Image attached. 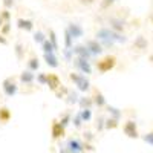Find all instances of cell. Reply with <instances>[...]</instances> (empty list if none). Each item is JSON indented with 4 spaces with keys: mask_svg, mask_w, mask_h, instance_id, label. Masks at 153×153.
<instances>
[{
    "mask_svg": "<svg viewBox=\"0 0 153 153\" xmlns=\"http://www.w3.org/2000/svg\"><path fill=\"white\" fill-rule=\"evenodd\" d=\"M115 65H117V57L115 55H106L104 58H101L100 61H97V69L100 72H109L115 68Z\"/></svg>",
    "mask_w": 153,
    "mask_h": 153,
    "instance_id": "cell-1",
    "label": "cell"
},
{
    "mask_svg": "<svg viewBox=\"0 0 153 153\" xmlns=\"http://www.w3.org/2000/svg\"><path fill=\"white\" fill-rule=\"evenodd\" d=\"M69 78H71L76 86H78V89H80L81 92L89 91V87H91V83H89V80L86 78L84 75H78V74H74V72H72V74L69 75Z\"/></svg>",
    "mask_w": 153,
    "mask_h": 153,
    "instance_id": "cell-2",
    "label": "cell"
},
{
    "mask_svg": "<svg viewBox=\"0 0 153 153\" xmlns=\"http://www.w3.org/2000/svg\"><path fill=\"white\" fill-rule=\"evenodd\" d=\"M3 91H5L6 97H14L17 94V84L12 76H9V78H6L3 81Z\"/></svg>",
    "mask_w": 153,
    "mask_h": 153,
    "instance_id": "cell-3",
    "label": "cell"
},
{
    "mask_svg": "<svg viewBox=\"0 0 153 153\" xmlns=\"http://www.w3.org/2000/svg\"><path fill=\"white\" fill-rule=\"evenodd\" d=\"M84 144H81L76 138H71L69 141H68V150L69 153H81L84 150Z\"/></svg>",
    "mask_w": 153,
    "mask_h": 153,
    "instance_id": "cell-4",
    "label": "cell"
},
{
    "mask_svg": "<svg viewBox=\"0 0 153 153\" xmlns=\"http://www.w3.org/2000/svg\"><path fill=\"white\" fill-rule=\"evenodd\" d=\"M124 133L129 138H138V129H136V123L133 121H126L124 127H123Z\"/></svg>",
    "mask_w": 153,
    "mask_h": 153,
    "instance_id": "cell-5",
    "label": "cell"
},
{
    "mask_svg": "<svg viewBox=\"0 0 153 153\" xmlns=\"http://www.w3.org/2000/svg\"><path fill=\"white\" fill-rule=\"evenodd\" d=\"M74 54L78 57V58H84V60H89L92 57V54H91V51H89L87 48H86V45L83 46V45H78V46H75L74 48Z\"/></svg>",
    "mask_w": 153,
    "mask_h": 153,
    "instance_id": "cell-6",
    "label": "cell"
},
{
    "mask_svg": "<svg viewBox=\"0 0 153 153\" xmlns=\"http://www.w3.org/2000/svg\"><path fill=\"white\" fill-rule=\"evenodd\" d=\"M86 48L91 51L92 55H100L103 52V46L98 43V40H87L86 42Z\"/></svg>",
    "mask_w": 153,
    "mask_h": 153,
    "instance_id": "cell-7",
    "label": "cell"
},
{
    "mask_svg": "<svg viewBox=\"0 0 153 153\" xmlns=\"http://www.w3.org/2000/svg\"><path fill=\"white\" fill-rule=\"evenodd\" d=\"M75 66L78 68L83 74H91L92 72V68L89 65V60H84V58H75Z\"/></svg>",
    "mask_w": 153,
    "mask_h": 153,
    "instance_id": "cell-8",
    "label": "cell"
},
{
    "mask_svg": "<svg viewBox=\"0 0 153 153\" xmlns=\"http://www.w3.org/2000/svg\"><path fill=\"white\" fill-rule=\"evenodd\" d=\"M48 86L52 89L54 92H57V91H58V87L61 86L58 75H55V74H48Z\"/></svg>",
    "mask_w": 153,
    "mask_h": 153,
    "instance_id": "cell-9",
    "label": "cell"
},
{
    "mask_svg": "<svg viewBox=\"0 0 153 153\" xmlns=\"http://www.w3.org/2000/svg\"><path fill=\"white\" fill-rule=\"evenodd\" d=\"M68 31H69V34H71L74 38L83 37V28L80 26V25H76V23H71L69 26H68Z\"/></svg>",
    "mask_w": 153,
    "mask_h": 153,
    "instance_id": "cell-10",
    "label": "cell"
},
{
    "mask_svg": "<svg viewBox=\"0 0 153 153\" xmlns=\"http://www.w3.org/2000/svg\"><path fill=\"white\" fill-rule=\"evenodd\" d=\"M63 135H65V126H63L61 123H58V121H54L52 123V136L57 139Z\"/></svg>",
    "mask_w": 153,
    "mask_h": 153,
    "instance_id": "cell-11",
    "label": "cell"
},
{
    "mask_svg": "<svg viewBox=\"0 0 153 153\" xmlns=\"http://www.w3.org/2000/svg\"><path fill=\"white\" fill-rule=\"evenodd\" d=\"M17 26L20 29H25V31H32L34 29V23L31 20H25V19H19L17 20Z\"/></svg>",
    "mask_w": 153,
    "mask_h": 153,
    "instance_id": "cell-12",
    "label": "cell"
},
{
    "mask_svg": "<svg viewBox=\"0 0 153 153\" xmlns=\"http://www.w3.org/2000/svg\"><path fill=\"white\" fill-rule=\"evenodd\" d=\"M34 78H35V75L32 74V71H25V72H22V75H20V80H22L25 84H31V83L34 81Z\"/></svg>",
    "mask_w": 153,
    "mask_h": 153,
    "instance_id": "cell-13",
    "label": "cell"
},
{
    "mask_svg": "<svg viewBox=\"0 0 153 153\" xmlns=\"http://www.w3.org/2000/svg\"><path fill=\"white\" fill-rule=\"evenodd\" d=\"M94 103H95L98 107H104V106H106V100H104L103 94H101L100 91H95V95H94Z\"/></svg>",
    "mask_w": 153,
    "mask_h": 153,
    "instance_id": "cell-14",
    "label": "cell"
},
{
    "mask_svg": "<svg viewBox=\"0 0 153 153\" xmlns=\"http://www.w3.org/2000/svg\"><path fill=\"white\" fill-rule=\"evenodd\" d=\"M45 60L48 63V66L51 68H58V58L54 54H45Z\"/></svg>",
    "mask_w": 153,
    "mask_h": 153,
    "instance_id": "cell-15",
    "label": "cell"
},
{
    "mask_svg": "<svg viewBox=\"0 0 153 153\" xmlns=\"http://www.w3.org/2000/svg\"><path fill=\"white\" fill-rule=\"evenodd\" d=\"M110 28H112L113 31H117V32H121V31L124 29V22H121V20H118V19H112V20H110Z\"/></svg>",
    "mask_w": 153,
    "mask_h": 153,
    "instance_id": "cell-16",
    "label": "cell"
},
{
    "mask_svg": "<svg viewBox=\"0 0 153 153\" xmlns=\"http://www.w3.org/2000/svg\"><path fill=\"white\" fill-rule=\"evenodd\" d=\"M147 45H149V43H147L146 38L139 35V37L136 38V40H135V43H133V48H136V49H146V48H147Z\"/></svg>",
    "mask_w": 153,
    "mask_h": 153,
    "instance_id": "cell-17",
    "label": "cell"
},
{
    "mask_svg": "<svg viewBox=\"0 0 153 153\" xmlns=\"http://www.w3.org/2000/svg\"><path fill=\"white\" fill-rule=\"evenodd\" d=\"M9 118H11L9 109H8V107H0V121L6 123V121H9Z\"/></svg>",
    "mask_w": 153,
    "mask_h": 153,
    "instance_id": "cell-18",
    "label": "cell"
},
{
    "mask_svg": "<svg viewBox=\"0 0 153 153\" xmlns=\"http://www.w3.org/2000/svg\"><path fill=\"white\" fill-rule=\"evenodd\" d=\"M28 68H29V71H37L38 68H40V63H38V60L35 58V57H31L29 58V61H28Z\"/></svg>",
    "mask_w": 153,
    "mask_h": 153,
    "instance_id": "cell-19",
    "label": "cell"
},
{
    "mask_svg": "<svg viewBox=\"0 0 153 153\" xmlns=\"http://www.w3.org/2000/svg\"><path fill=\"white\" fill-rule=\"evenodd\" d=\"M43 51H45V54H54V51H55V48H54V45L51 43V40H46L43 45Z\"/></svg>",
    "mask_w": 153,
    "mask_h": 153,
    "instance_id": "cell-20",
    "label": "cell"
},
{
    "mask_svg": "<svg viewBox=\"0 0 153 153\" xmlns=\"http://www.w3.org/2000/svg\"><path fill=\"white\" fill-rule=\"evenodd\" d=\"M80 106H81V109H91V106H92V103H94V100H91V98H80Z\"/></svg>",
    "mask_w": 153,
    "mask_h": 153,
    "instance_id": "cell-21",
    "label": "cell"
},
{
    "mask_svg": "<svg viewBox=\"0 0 153 153\" xmlns=\"http://www.w3.org/2000/svg\"><path fill=\"white\" fill-rule=\"evenodd\" d=\"M34 40H35L37 43H42V45H43L48 38H45V34H43L42 31H37V32L34 34Z\"/></svg>",
    "mask_w": 153,
    "mask_h": 153,
    "instance_id": "cell-22",
    "label": "cell"
},
{
    "mask_svg": "<svg viewBox=\"0 0 153 153\" xmlns=\"http://www.w3.org/2000/svg\"><path fill=\"white\" fill-rule=\"evenodd\" d=\"M80 115H81V120H83V121H89V120L92 118V113H91V109H81Z\"/></svg>",
    "mask_w": 153,
    "mask_h": 153,
    "instance_id": "cell-23",
    "label": "cell"
},
{
    "mask_svg": "<svg viewBox=\"0 0 153 153\" xmlns=\"http://www.w3.org/2000/svg\"><path fill=\"white\" fill-rule=\"evenodd\" d=\"M115 2H117V0H101L100 8L103 9V11H104V9H109V8H110V6H112Z\"/></svg>",
    "mask_w": 153,
    "mask_h": 153,
    "instance_id": "cell-24",
    "label": "cell"
},
{
    "mask_svg": "<svg viewBox=\"0 0 153 153\" xmlns=\"http://www.w3.org/2000/svg\"><path fill=\"white\" fill-rule=\"evenodd\" d=\"M49 40H51V43L54 45V48H55V49H58V43H57V35H55L54 29H49Z\"/></svg>",
    "mask_w": 153,
    "mask_h": 153,
    "instance_id": "cell-25",
    "label": "cell"
},
{
    "mask_svg": "<svg viewBox=\"0 0 153 153\" xmlns=\"http://www.w3.org/2000/svg\"><path fill=\"white\" fill-rule=\"evenodd\" d=\"M117 126H118V120L117 118H109L106 121V127H107V129H115Z\"/></svg>",
    "mask_w": 153,
    "mask_h": 153,
    "instance_id": "cell-26",
    "label": "cell"
},
{
    "mask_svg": "<svg viewBox=\"0 0 153 153\" xmlns=\"http://www.w3.org/2000/svg\"><path fill=\"white\" fill-rule=\"evenodd\" d=\"M16 54H17V58H19V60L23 58V45H22L20 42L16 43Z\"/></svg>",
    "mask_w": 153,
    "mask_h": 153,
    "instance_id": "cell-27",
    "label": "cell"
},
{
    "mask_svg": "<svg viewBox=\"0 0 153 153\" xmlns=\"http://www.w3.org/2000/svg\"><path fill=\"white\" fill-rule=\"evenodd\" d=\"M65 34H66V38H65V42H66V49H72V38H74V37L69 34L68 29H66Z\"/></svg>",
    "mask_w": 153,
    "mask_h": 153,
    "instance_id": "cell-28",
    "label": "cell"
},
{
    "mask_svg": "<svg viewBox=\"0 0 153 153\" xmlns=\"http://www.w3.org/2000/svg\"><path fill=\"white\" fill-rule=\"evenodd\" d=\"M37 81L40 84H48V74H40L37 76Z\"/></svg>",
    "mask_w": 153,
    "mask_h": 153,
    "instance_id": "cell-29",
    "label": "cell"
},
{
    "mask_svg": "<svg viewBox=\"0 0 153 153\" xmlns=\"http://www.w3.org/2000/svg\"><path fill=\"white\" fill-rule=\"evenodd\" d=\"M109 112L113 115V118L120 120V117H121V112H118V109H115V107H109Z\"/></svg>",
    "mask_w": 153,
    "mask_h": 153,
    "instance_id": "cell-30",
    "label": "cell"
},
{
    "mask_svg": "<svg viewBox=\"0 0 153 153\" xmlns=\"http://www.w3.org/2000/svg\"><path fill=\"white\" fill-rule=\"evenodd\" d=\"M66 94H68V89H66V87H61V89H58V91L55 92V95H57L58 98H63Z\"/></svg>",
    "mask_w": 153,
    "mask_h": 153,
    "instance_id": "cell-31",
    "label": "cell"
},
{
    "mask_svg": "<svg viewBox=\"0 0 153 153\" xmlns=\"http://www.w3.org/2000/svg\"><path fill=\"white\" fill-rule=\"evenodd\" d=\"M69 120H71V115H69V113H65V115L61 117V121H60V123H61L63 126H68V124H69Z\"/></svg>",
    "mask_w": 153,
    "mask_h": 153,
    "instance_id": "cell-32",
    "label": "cell"
},
{
    "mask_svg": "<svg viewBox=\"0 0 153 153\" xmlns=\"http://www.w3.org/2000/svg\"><path fill=\"white\" fill-rule=\"evenodd\" d=\"M144 141L153 146V132H150V133H147V135L144 136Z\"/></svg>",
    "mask_w": 153,
    "mask_h": 153,
    "instance_id": "cell-33",
    "label": "cell"
},
{
    "mask_svg": "<svg viewBox=\"0 0 153 153\" xmlns=\"http://www.w3.org/2000/svg\"><path fill=\"white\" fill-rule=\"evenodd\" d=\"M81 121H83V120H81V115L78 113V115H76V117L74 118V124H75V127H80V126H81Z\"/></svg>",
    "mask_w": 153,
    "mask_h": 153,
    "instance_id": "cell-34",
    "label": "cell"
},
{
    "mask_svg": "<svg viewBox=\"0 0 153 153\" xmlns=\"http://www.w3.org/2000/svg\"><path fill=\"white\" fill-rule=\"evenodd\" d=\"M12 5H14V0H3V6H5V9L12 8Z\"/></svg>",
    "mask_w": 153,
    "mask_h": 153,
    "instance_id": "cell-35",
    "label": "cell"
},
{
    "mask_svg": "<svg viewBox=\"0 0 153 153\" xmlns=\"http://www.w3.org/2000/svg\"><path fill=\"white\" fill-rule=\"evenodd\" d=\"M68 101L72 104V103H76V101H80V100L76 98V94H69V100H68Z\"/></svg>",
    "mask_w": 153,
    "mask_h": 153,
    "instance_id": "cell-36",
    "label": "cell"
},
{
    "mask_svg": "<svg viewBox=\"0 0 153 153\" xmlns=\"http://www.w3.org/2000/svg\"><path fill=\"white\" fill-rule=\"evenodd\" d=\"M0 17H2L3 20H8V19L11 17V14H9V11H8V9H5V11H2V14H0Z\"/></svg>",
    "mask_w": 153,
    "mask_h": 153,
    "instance_id": "cell-37",
    "label": "cell"
},
{
    "mask_svg": "<svg viewBox=\"0 0 153 153\" xmlns=\"http://www.w3.org/2000/svg\"><path fill=\"white\" fill-rule=\"evenodd\" d=\"M0 31H2V34H8V31H9V25L6 23L5 26H2V29H0Z\"/></svg>",
    "mask_w": 153,
    "mask_h": 153,
    "instance_id": "cell-38",
    "label": "cell"
},
{
    "mask_svg": "<svg viewBox=\"0 0 153 153\" xmlns=\"http://www.w3.org/2000/svg\"><path fill=\"white\" fill-rule=\"evenodd\" d=\"M94 2H95V0H80L81 5H92Z\"/></svg>",
    "mask_w": 153,
    "mask_h": 153,
    "instance_id": "cell-39",
    "label": "cell"
},
{
    "mask_svg": "<svg viewBox=\"0 0 153 153\" xmlns=\"http://www.w3.org/2000/svg\"><path fill=\"white\" fill-rule=\"evenodd\" d=\"M0 43H2V45H6V43H8L6 38H3V35H0Z\"/></svg>",
    "mask_w": 153,
    "mask_h": 153,
    "instance_id": "cell-40",
    "label": "cell"
},
{
    "mask_svg": "<svg viewBox=\"0 0 153 153\" xmlns=\"http://www.w3.org/2000/svg\"><path fill=\"white\" fill-rule=\"evenodd\" d=\"M2 23H3V19L0 17V29H2Z\"/></svg>",
    "mask_w": 153,
    "mask_h": 153,
    "instance_id": "cell-41",
    "label": "cell"
},
{
    "mask_svg": "<svg viewBox=\"0 0 153 153\" xmlns=\"http://www.w3.org/2000/svg\"><path fill=\"white\" fill-rule=\"evenodd\" d=\"M150 61H152V63H153V55H152V57H150Z\"/></svg>",
    "mask_w": 153,
    "mask_h": 153,
    "instance_id": "cell-42",
    "label": "cell"
},
{
    "mask_svg": "<svg viewBox=\"0 0 153 153\" xmlns=\"http://www.w3.org/2000/svg\"><path fill=\"white\" fill-rule=\"evenodd\" d=\"M152 20H153V16H152Z\"/></svg>",
    "mask_w": 153,
    "mask_h": 153,
    "instance_id": "cell-43",
    "label": "cell"
}]
</instances>
